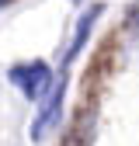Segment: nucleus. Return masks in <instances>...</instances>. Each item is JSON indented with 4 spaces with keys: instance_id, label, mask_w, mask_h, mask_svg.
I'll return each instance as SVG.
<instances>
[{
    "instance_id": "3",
    "label": "nucleus",
    "mask_w": 139,
    "mask_h": 146,
    "mask_svg": "<svg viewBox=\"0 0 139 146\" xmlns=\"http://www.w3.org/2000/svg\"><path fill=\"white\" fill-rule=\"evenodd\" d=\"M101 11H104V7H101V4H94L91 11H87V14L80 17V25H77V35H73V42H70V49H66V59H63L66 66H70V63H73V59L80 56V49H83V42H87V38H91V28H94V21L101 17Z\"/></svg>"
},
{
    "instance_id": "5",
    "label": "nucleus",
    "mask_w": 139,
    "mask_h": 146,
    "mask_svg": "<svg viewBox=\"0 0 139 146\" xmlns=\"http://www.w3.org/2000/svg\"><path fill=\"white\" fill-rule=\"evenodd\" d=\"M0 4H4V0H0Z\"/></svg>"
},
{
    "instance_id": "2",
    "label": "nucleus",
    "mask_w": 139,
    "mask_h": 146,
    "mask_svg": "<svg viewBox=\"0 0 139 146\" xmlns=\"http://www.w3.org/2000/svg\"><path fill=\"white\" fill-rule=\"evenodd\" d=\"M59 108H63V80H59V84H52V98L45 101L42 115L35 118V125H31V139H42V136H45V129L59 118Z\"/></svg>"
},
{
    "instance_id": "1",
    "label": "nucleus",
    "mask_w": 139,
    "mask_h": 146,
    "mask_svg": "<svg viewBox=\"0 0 139 146\" xmlns=\"http://www.w3.org/2000/svg\"><path fill=\"white\" fill-rule=\"evenodd\" d=\"M11 84L21 90L24 98H31V101H38L45 90L52 87V70L45 66V63H21V66H11Z\"/></svg>"
},
{
    "instance_id": "4",
    "label": "nucleus",
    "mask_w": 139,
    "mask_h": 146,
    "mask_svg": "<svg viewBox=\"0 0 139 146\" xmlns=\"http://www.w3.org/2000/svg\"><path fill=\"white\" fill-rule=\"evenodd\" d=\"M129 21H132V25H139V0L132 4V11H129Z\"/></svg>"
}]
</instances>
